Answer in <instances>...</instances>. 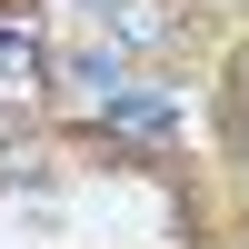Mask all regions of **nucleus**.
I'll list each match as a JSON object with an SVG mask.
<instances>
[{"label":"nucleus","instance_id":"1","mask_svg":"<svg viewBox=\"0 0 249 249\" xmlns=\"http://www.w3.org/2000/svg\"><path fill=\"white\" fill-rule=\"evenodd\" d=\"M110 120H120V130H170V100H160V90L140 100V90H130V100H110Z\"/></svg>","mask_w":249,"mask_h":249}]
</instances>
